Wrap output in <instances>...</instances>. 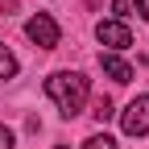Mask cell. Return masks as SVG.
Segmentation results:
<instances>
[{
    "label": "cell",
    "mask_w": 149,
    "mask_h": 149,
    "mask_svg": "<svg viewBox=\"0 0 149 149\" xmlns=\"http://www.w3.org/2000/svg\"><path fill=\"white\" fill-rule=\"evenodd\" d=\"M46 95L58 104L62 116H79L83 104H87V95H91V83L83 79L79 70H54L46 79Z\"/></svg>",
    "instance_id": "cell-1"
},
{
    "label": "cell",
    "mask_w": 149,
    "mask_h": 149,
    "mask_svg": "<svg viewBox=\"0 0 149 149\" xmlns=\"http://www.w3.org/2000/svg\"><path fill=\"white\" fill-rule=\"evenodd\" d=\"M25 33H29V42L42 46V50H54V46H58V21H54L50 13H33L29 21H25Z\"/></svg>",
    "instance_id": "cell-2"
},
{
    "label": "cell",
    "mask_w": 149,
    "mask_h": 149,
    "mask_svg": "<svg viewBox=\"0 0 149 149\" xmlns=\"http://www.w3.org/2000/svg\"><path fill=\"white\" fill-rule=\"evenodd\" d=\"M120 128L128 137H145L149 133V95H137L133 104L120 112Z\"/></svg>",
    "instance_id": "cell-3"
},
{
    "label": "cell",
    "mask_w": 149,
    "mask_h": 149,
    "mask_svg": "<svg viewBox=\"0 0 149 149\" xmlns=\"http://www.w3.org/2000/svg\"><path fill=\"white\" fill-rule=\"evenodd\" d=\"M95 37L104 46H112V50H128V46H133V29H128L124 21H100L95 25Z\"/></svg>",
    "instance_id": "cell-4"
},
{
    "label": "cell",
    "mask_w": 149,
    "mask_h": 149,
    "mask_svg": "<svg viewBox=\"0 0 149 149\" xmlns=\"http://www.w3.org/2000/svg\"><path fill=\"white\" fill-rule=\"evenodd\" d=\"M100 66H104V74H108L112 83H128V79H133V66H128L124 58H116V54H104Z\"/></svg>",
    "instance_id": "cell-5"
},
{
    "label": "cell",
    "mask_w": 149,
    "mask_h": 149,
    "mask_svg": "<svg viewBox=\"0 0 149 149\" xmlns=\"http://www.w3.org/2000/svg\"><path fill=\"white\" fill-rule=\"evenodd\" d=\"M17 74V58H13V50L0 42V79H13Z\"/></svg>",
    "instance_id": "cell-6"
},
{
    "label": "cell",
    "mask_w": 149,
    "mask_h": 149,
    "mask_svg": "<svg viewBox=\"0 0 149 149\" xmlns=\"http://www.w3.org/2000/svg\"><path fill=\"white\" fill-rule=\"evenodd\" d=\"M83 149H120V145L112 141L108 133H95V137H87V141H83Z\"/></svg>",
    "instance_id": "cell-7"
},
{
    "label": "cell",
    "mask_w": 149,
    "mask_h": 149,
    "mask_svg": "<svg viewBox=\"0 0 149 149\" xmlns=\"http://www.w3.org/2000/svg\"><path fill=\"white\" fill-rule=\"evenodd\" d=\"M91 116H95V120H112V116H116V112H112V100H100Z\"/></svg>",
    "instance_id": "cell-8"
},
{
    "label": "cell",
    "mask_w": 149,
    "mask_h": 149,
    "mask_svg": "<svg viewBox=\"0 0 149 149\" xmlns=\"http://www.w3.org/2000/svg\"><path fill=\"white\" fill-rule=\"evenodd\" d=\"M17 145V137H13V128L8 124H0V149H13Z\"/></svg>",
    "instance_id": "cell-9"
},
{
    "label": "cell",
    "mask_w": 149,
    "mask_h": 149,
    "mask_svg": "<svg viewBox=\"0 0 149 149\" xmlns=\"http://www.w3.org/2000/svg\"><path fill=\"white\" fill-rule=\"evenodd\" d=\"M128 8H133L128 0H112V13H116V21H124V17H128Z\"/></svg>",
    "instance_id": "cell-10"
},
{
    "label": "cell",
    "mask_w": 149,
    "mask_h": 149,
    "mask_svg": "<svg viewBox=\"0 0 149 149\" xmlns=\"http://www.w3.org/2000/svg\"><path fill=\"white\" fill-rule=\"evenodd\" d=\"M133 4H137V17H141V21H149V0H133Z\"/></svg>",
    "instance_id": "cell-11"
},
{
    "label": "cell",
    "mask_w": 149,
    "mask_h": 149,
    "mask_svg": "<svg viewBox=\"0 0 149 149\" xmlns=\"http://www.w3.org/2000/svg\"><path fill=\"white\" fill-rule=\"evenodd\" d=\"M54 149H66V145H54Z\"/></svg>",
    "instance_id": "cell-12"
}]
</instances>
